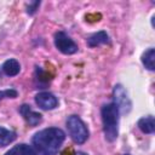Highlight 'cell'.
<instances>
[{"label":"cell","mask_w":155,"mask_h":155,"mask_svg":"<svg viewBox=\"0 0 155 155\" xmlns=\"http://www.w3.org/2000/svg\"><path fill=\"white\" fill-rule=\"evenodd\" d=\"M62 155H75V153L73 151L71 148H68V149H65V150L62 153Z\"/></svg>","instance_id":"16"},{"label":"cell","mask_w":155,"mask_h":155,"mask_svg":"<svg viewBox=\"0 0 155 155\" xmlns=\"http://www.w3.org/2000/svg\"><path fill=\"white\" fill-rule=\"evenodd\" d=\"M5 155H38L35 149L28 144H18L10 149Z\"/></svg>","instance_id":"9"},{"label":"cell","mask_w":155,"mask_h":155,"mask_svg":"<svg viewBox=\"0 0 155 155\" xmlns=\"http://www.w3.org/2000/svg\"><path fill=\"white\" fill-rule=\"evenodd\" d=\"M114 104L117 107L119 111L122 113H126L131 109V102L127 97L126 91L121 85H117L114 88Z\"/></svg>","instance_id":"5"},{"label":"cell","mask_w":155,"mask_h":155,"mask_svg":"<svg viewBox=\"0 0 155 155\" xmlns=\"http://www.w3.org/2000/svg\"><path fill=\"white\" fill-rule=\"evenodd\" d=\"M142 62L147 69L154 70L155 69V50L154 48L147 50L142 56Z\"/></svg>","instance_id":"12"},{"label":"cell","mask_w":155,"mask_h":155,"mask_svg":"<svg viewBox=\"0 0 155 155\" xmlns=\"http://www.w3.org/2000/svg\"><path fill=\"white\" fill-rule=\"evenodd\" d=\"M19 113L22 114V116L24 117V120L30 125V126H36L39 125V122L41 121V115L34 110H31L30 105L28 104H23L19 108Z\"/></svg>","instance_id":"7"},{"label":"cell","mask_w":155,"mask_h":155,"mask_svg":"<svg viewBox=\"0 0 155 155\" xmlns=\"http://www.w3.org/2000/svg\"><path fill=\"white\" fill-rule=\"evenodd\" d=\"M1 69H2V71L5 73V75H7V76H15V75H17V74L19 73L21 65H19V63H18L17 59L11 58V59H7V61L2 64Z\"/></svg>","instance_id":"8"},{"label":"cell","mask_w":155,"mask_h":155,"mask_svg":"<svg viewBox=\"0 0 155 155\" xmlns=\"http://www.w3.org/2000/svg\"><path fill=\"white\" fill-rule=\"evenodd\" d=\"M75 155H86V154H84V153H75Z\"/></svg>","instance_id":"17"},{"label":"cell","mask_w":155,"mask_h":155,"mask_svg":"<svg viewBox=\"0 0 155 155\" xmlns=\"http://www.w3.org/2000/svg\"><path fill=\"white\" fill-rule=\"evenodd\" d=\"M126 155H130V154H126Z\"/></svg>","instance_id":"18"},{"label":"cell","mask_w":155,"mask_h":155,"mask_svg":"<svg viewBox=\"0 0 155 155\" xmlns=\"http://www.w3.org/2000/svg\"><path fill=\"white\" fill-rule=\"evenodd\" d=\"M67 127H68V132H69L71 139L75 143L82 144L88 138V130H87L86 125L84 124V121L79 116H76V115L69 116L67 120Z\"/></svg>","instance_id":"3"},{"label":"cell","mask_w":155,"mask_h":155,"mask_svg":"<svg viewBox=\"0 0 155 155\" xmlns=\"http://www.w3.org/2000/svg\"><path fill=\"white\" fill-rule=\"evenodd\" d=\"M107 42H109V36L105 31H98V33L93 34L92 36H90L87 40V45L91 47H96V46H99V45L107 44Z\"/></svg>","instance_id":"10"},{"label":"cell","mask_w":155,"mask_h":155,"mask_svg":"<svg viewBox=\"0 0 155 155\" xmlns=\"http://www.w3.org/2000/svg\"><path fill=\"white\" fill-rule=\"evenodd\" d=\"M65 139V134L61 128L50 127L39 131L31 142L35 149L42 155H56Z\"/></svg>","instance_id":"1"},{"label":"cell","mask_w":155,"mask_h":155,"mask_svg":"<svg viewBox=\"0 0 155 155\" xmlns=\"http://www.w3.org/2000/svg\"><path fill=\"white\" fill-rule=\"evenodd\" d=\"M54 45L64 54H73V53H75L78 51V45L64 31L56 33V35H54Z\"/></svg>","instance_id":"4"},{"label":"cell","mask_w":155,"mask_h":155,"mask_svg":"<svg viewBox=\"0 0 155 155\" xmlns=\"http://www.w3.org/2000/svg\"><path fill=\"white\" fill-rule=\"evenodd\" d=\"M119 109L114 103H109L102 107V120L103 130L107 140L114 142L117 137V126H119Z\"/></svg>","instance_id":"2"},{"label":"cell","mask_w":155,"mask_h":155,"mask_svg":"<svg viewBox=\"0 0 155 155\" xmlns=\"http://www.w3.org/2000/svg\"><path fill=\"white\" fill-rule=\"evenodd\" d=\"M16 139V133L13 131L0 127V147H6Z\"/></svg>","instance_id":"13"},{"label":"cell","mask_w":155,"mask_h":155,"mask_svg":"<svg viewBox=\"0 0 155 155\" xmlns=\"http://www.w3.org/2000/svg\"><path fill=\"white\" fill-rule=\"evenodd\" d=\"M39 5H40V1H35V2L29 4V6H28V13L29 15H33L36 11V8L39 7Z\"/></svg>","instance_id":"15"},{"label":"cell","mask_w":155,"mask_h":155,"mask_svg":"<svg viewBox=\"0 0 155 155\" xmlns=\"http://www.w3.org/2000/svg\"><path fill=\"white\" fill-rule=\"evenodd\" d=\"M5 97H7V98H15V97H17V91L16 90H12V88L5 90V91H0V99H2Z\"/></svg>","instance_id":"14"},{"label":"cell","mask_w":155,"mask_h":155,"mask_svg":"<svg viewBox=\"0 0 155 155\" xmlns=\"http://www.w3.org/2000/svg\"><path fill=\"white\" fill-rule=\"evenodd\" d=\"M138 127L144 133H153L155 131V121L154 116H145L138 121Z\"/></svg>","instance_id":"11"},{"label":"cell","mask_w":155,"mask_h":155,"mask_svg":"<svg viewBox=\"0 0 155 155\" xmlns=\"http://www.w3.org/2000/svg\"><path fill=\"white\" fill-rule=\"evenodd\" d=\"M35 102L44 110L54 109L57 107V104H58L57 98L50 92H40V93H38L36 97H35Z\"/></svg>","instance_id":"6"}]
</instances>
